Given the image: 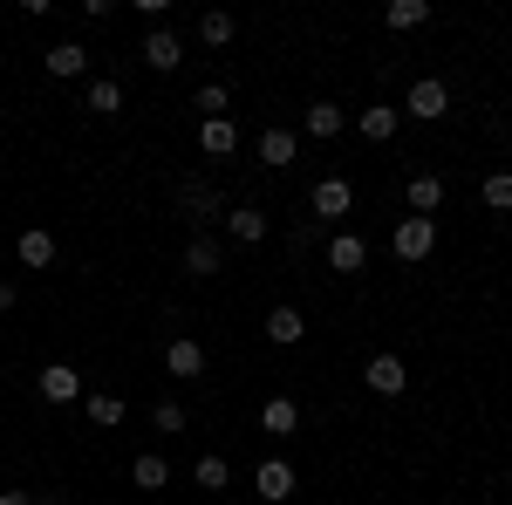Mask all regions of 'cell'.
<instances>
[{
  "instance_id": "cell-22",
  "label": "cell",
  "mask_w": 512,
  "mask_h": 505,
  "mask_svg": "<svg viewBox=\"0 0 512 505\" xmlns=\"http://www.w3.org/2000/svg\"><path fill=\"white\" fill-rule=\"evenodd\" d=\"M342 130H349V110H335V103H315V110H308V137L328 144V137H342Z\"/></svg>"
},
{
  "instance_id": "cell-18",
  "label": "cell",
  "mask_w": 512,
  "mask_h": 505,
  "mask_svg": "<svg viewBox=\"0 0 512 505\" xmlns=\"http://www.w3.org/2000/svg\"><path fill=\"white\" fill-rule=\"evenodd\" d=\"M82 69H89V48H82V41H55V48H48V76H82Z\"/></svg>"
},
{
  "instance_id": "cell-33",
  "label": "cell",
  "mask_w": 512,
  "mask_h": 505,
  "mask_svg": "<svg viewBox=\"0 0 512 505\" xmlns=\"http://www.w3.org/2000/svg\"><path fill=\"white\" fill-rule=\"evenodd\" d=\"M35 505H69V499H35Z\"/></svg>"
},
{
  "instance_id": "cell-9",
  "label": "cell",
  "mask_w": 512,
  "mask_h": 505,
  "mask_svg": "<svg viewBox=\"0 0 512 505\" xmlns=\"http://www.w3.org/2000/svg\"><path fill=\"white\" fill-rule=\"evenodd\" d=\"M355 130H362L369 144H390L396 130H403V110H396V103H376V110H362V117H355Z\"/></svg>"
},
{
  "instance_id": "cell-6",
  "label": "cell",
  "mask_w": 512,
  "mask_h": 505,
  "mask_svg": "<svg viewBox=\"0 0 512 505\" xmlns=\"http://www.w3.org/2000/svg\"><path fill=\"white\" fill-rule=\"evenodd\" d=\"M164 369L178 383H192V376H205V349H198L192 335H178V342H164Z\"/></svg>"
},
{
  "instance_id": "cell-32",
  "label": "cell",
  "mask_w": 512,
  "mask_h": 505,
  "mask_svg": "<svg viewBox=\"0 0 512 505\" xmlns=\"http://www.w3.org/2000/svg\"><path fill=\"white\" fill-rule=\"evenodd\" d=\"M14 308V280H0V314Z\"/></svg>"
},
{
  "instance_id": "cell-17",
  "label": "cell",
  "mask_w": 512,
  "mask_h": 505,
  "mask_svg": "<svg viewBox=\"0 0 512 505\" xmlns=\"http://www.w3.org/2000/svg\"><path fill=\"white\" fill-rule=\"evenodd\" d=\"M431 21V0H390L383 7V28H396V35H410V28H424Z\"/></svg>"
},
{
  "instance_id": "cell-12",
  "label": "cell",
  "mask_w": 512,
  "mask_h": 505,
  "mask_svg": "<svg viewBox=\"0 0 512 505\" xmlns=\"http://www.w3.org/2000/svg\"><path fill=\"white\" fill-rule=\"evenodd\" d=\"M198 151H205V157H233V151H239V130H233V117L198 123Z\"/></svg>"
},
{
  "instance_id": "cell-13",
  "label": "cell",
  "mask_w": 512,
  "mask_h": 505,
  "mask_svg": "<svg viewBox=\"0 0 512 505\" xmlns=\"http://www.w3.org/2000/svg\"><path fill=\"white\" fill-rule=\"evenodd\" d=\"M328 267H335V273H362V267H369V246H362L355 233H335V239H328Z\"/></svg>"
},
{
  "instance_id": "cell-34",
  "label": "cell",
  "mask_w": 512,
  "mask_h": 505,
  "mask_svg": "<svg viewBox=\"0 0 512 505\" xmlns=\"http://www.w3.org/2000/svg\"><path fill=\"white\" fill-rule=\"evenodd\" d=\"M506 499H512V478H506Z\"/></svg>"
},
{
  "instance_id": "cell-11",
  "label": "cell",
  "mask_w": 512,
  "mask_h": 505,
  "mask_svg": "<svg viewBox=\"0 0 512 505\" xmlns=\"http://www.w3.org/2000/svg\"><path fill=\"white\" fill-rule=\"evenodd\" d=\"M226 233H233L239 246H260V239H267V212H260V205H233V212H226Z\"/></svg>"
},
{
  "instance_id": "cell-23",
  "label": "cell",
  "mask_w": 512,
  "mask_h": 505,
  "mask_svg": "<svg viewBox=\"0 0 512 505\" xmlns=\"http://www.w3.org/2000/svg\"><path fill=\"white\" fill-rule=\"evenodd\" d=\"M130 478H137V492H164V485H171V465H164L158 451H144V458L130 465Z\"/></svg>"
},
{
  "instance_id": "cell-19",
  "label": "cell",
  "mask_w": 512,
  "mask_h": 505,
  "mask_svg": "<svg viewBox=\"0 0 512 505\" xmlns=\"http://www.w3.org/2000/svg\"><path fill=\"white\" fill-rule=\"evenodd\" d=\"M294 151H301V137H294V130H267V137H260V164H274V171H287Z\"/></svg>"
},
{
  "instance_id": "cell-24",
  "label": "cell",
  "mask_w": 512,
  "mask_h": 505,
  "mask_svg": "<svg viewBox=\"0 0 512 505\" xmlns=\"http://www.w3.org/2000/svg\"><path fill=\"white\" fill-rule=\"evenodd\" d=\"M82 110L117 117V110H123V82H89V89H82Z\"/></svg>"
},
{
  "instance_id": "cell-7",
  "label": "cell",
  "mask_w": 512,
  "mask_h": 505,
  "mask_svg": "<svg viewBox=\"0 0 512 505\" xmlns=\"http://www.w3.org/2000/svg\"><path fill=\"white\" fill-rule=\"evenodd\" d=\"M260 430H267V437H294V430H301V403H294V396H267V403H260Z\"/></svg>"
},
{
  "instance_id": "cell-10",
  "label": "cell",
  "mask_w": 512,
  "mask_h": 505,
  "mask_svg": "<svg viewBox=\"0 0 512 505\" xmlns=\"http://www.w3.org/2000/svg\"><path fill=\"white\" fill-rule=\"evenodd\" d=\"M41 396H48V403H76L82 376L69 369V362H48V369H41Z\"/></svg>"
},
{
  "instance_id": "cell-27",
  "label": "cell",
  "mask_w": 512,
  "mask_h": 505,
  "mask_svg": "<svg viewBox=\"0 0 512 505\" xmlns=\"http://www.w3.org/2000/svg\"><path fill=\"white\" fill-rule=\"evenodd\" d=\"M192 478L205 485V492H226V485H233V471H226V458H198V465H192Z\"/></svg>"
},
{
  "instance_id": "cell-16",
  "label": "cell",
  "mask_w": 512,
  "mask_h": 505,
  "mask_svg": "<svg viewBox=\"0 0 512 505\" xmlns=\"http://www.w3.org/2000/svg\"><path fill=\"white\" fill-rule=\"evenodd\" d=\"M437 205H444V178H437V171H417V178H410V212L431 219Z\"/></svg>"
},
{
  "instance_id": "cell-2",
  "label": "cell",
  "mask_w": 512,
  "mask_h": 505,
  "mask_svg": "<svg viewBox=\"0 0 512 505\" xmlns=\"http://www.w3.org/2000/svg\"><path fill=\"white\" fill-rule=\"evenodd\" d=\"M390 246H396V260H431V246H437V219H403Z\"/></svg>"
},
{
  "instance_id": "cell-5",
  "label": "cell",
  "mask_w": 512,
  "mask_h": 505,
  "mask_svg": "<svg viewBox=\"0 0 512 505\" xmlns=\"http://www.w3.org/2000/svg\"><path fill=\"white\" fill-rule=\"evenodd\" d=\"M253 492H260L267 505H287L294 499V465H287V458H267V465L253 471Z\"/></svg>"
},
{
  "instance_id": "cell-31",
  "label": "cell",
  "mask_w": 512,
  "mask_h": 505,
  "mask_svg": "<svg viewBox=\"0 0 512 505\" xmlns=\"http://www.w3.org/2000/svg\"><path fill=\"white\" fill-rule=\"evenodd\" d=\"M0 505H35V492H0Z\"/></svg>"
},
{
  "instance_id": "cell-28",
  "label": "cell",
  "mask_w": 512,
  "mask_h": 505,
  "mask_svg": "<svg viewBox=\"0 0 512 505\" xmlns=\"http://www.w3.org/2000/svg\"><path fill=\"white\" fill-rule=\"evenodd\" d=\"M185 273H219V246L212 239H192L185 246Z\"/></svg>"
},
{
  "instance_id": "cell-26",
  "label": "cell",
  "mask_w": 512,
  "mask_h": 505,
  "mask_svg": "<svg viewBox=\"0 0 512 505\" xmlns=\"http://www.w3.org/2000/svg\"><path fill=\"white\" fill-rule=\"evenodd\" d=\"M478 198H485L492 212H512V171H492V178L478 185Z\"/></svg>"
},
{
  "instance_id": "cell-29",
  "label": "cell",
  "mask_w": 512,
  "mask_h": 505,
  "mask_svg": "<svg viewBox=\"0 0 512 505\" xmlns=\"http://www.w3.org/2000/svg\"><path fill=\"white\" fill-rule=\"evenodd\" d=\"M178 205H185L192 219H212V212H219V198L205 192V185H185V192H178Z\"/></svg>"
},
{
  "instance_id": "cell-25",
  "label": "cell",
  "mask_w": 512,
  "mask_h": 505,
  "mask_svg": "<svg viewBox=\"0 0 512 505\" xmlns=\"http://www.w3.org/2000/svg\"><path fill=\"white\" fill-rule=\"evenodd\" d=\"M192 110H205V123H212V117H226V110H233V96H226V82H205V89L192 96Z\"/></svg>"
},
{
  "instance_id": "cell-4",
  "label": "cell",
  "mask_w": 512,
  "mask_h": 505,
  "mask_svg": "<svg viewBox=\"0 0 512 505\" xmlns=\"http://www.w3.org/2000/svg\"><path fill=\"white\" fill-rule=\"evenodd\" d=\"M308 205H315V219H349V212H355V185H349V178H321Z\"/></svg>"
},
{
  "instance_id": "cell-21",
  "label": "cell",
  "mask_w": 512,
  "mask_h": 505,
  "mask_svg": "<svg viewBox=\"0 0 512 505\" xmlns=\"http://www.w3.org/2000/svg\"><path fill=\"white\" fill-rule=\"evenodd\" d=\"M233 35H239V21L226 7H212V14L198 21V41H205V48H233Z\"/></svg>"
},
{
  "instance_id": "cell-3",
  "label": "cell",
  "mask_w": 512,
  "mask_h": 505,
  "mask_svg": "<svg viewBox=\"0 0 512 505\" xmlns=\"http://www.w3.org/2000/svg\"><path fill=\"white\" fill-rule=\"evenodd\" d=\"M362 383L376 389V396H403V389H410V369H403V355H369Z\"/></svg>"
},
{
  "instance_id": "cell-30",
  "label": "cell",
  "mask_w": 512,
  "mask_h": 505,
  "mask_svg": "<svg viewBox=\"0 0 512 505\" xmlns=\"http://www.w3.org/2000/svg\"><path fill=\"white\" fill-rule=\"evenodd\" d=\"M185 430V410L178 403H158V437H178Z\"/></svg>"
},
{
  "instance_id": "cell-1",
  "label": "cell",
  "mask_w": 512,
  "mask_h": 505,
  "mask_svg": "<svg viewBox=\"0 0 512 505\" xmlns=\"http://www.w3.org/2000/svg\"><path fill=\"white\" fill-rule=\"evenodd\" d=\"M403 117H417V123L451 117V89H444L437 76H417V82H410V96H403Z\"/></svg>"
},
{
  "instance_id": "cell-8",
  "label": "cell",
  "mask_w": 512,
  "mask_h": 505,
  "mask_svg": "<svg viewBox=\"0 0 512 505\" xmlns=\"http://www.w3.org/2000/svg\"><path fill=\"white\" fill-rule=\"evenodd\" d=\"M144 62H151L158 76H171V69L185 62V48H178V35H171V28H151V35H144Z\"/></svg>"
},
{
  "instance_id": "cell-20",
  "label": "cell",
  "mask_w": 512,
  "mask_h": 505,
  "mask_svg": "<svg viewBox=\"0 0 512 505\" xmlns=\"http://www.w3.org/2000/svg\"><path fill=\"white\" fill-rule=\"evenodd\" d=\"M14 253H21V267H55V233H41V226H28Z\"/></svg>"
},
{
  "instance_id": "cell-15",
  "label": "cell",
  "mask_w": 512,
  "mask_h": 505,
  "mask_svg": "<svg viewBox=\"0 0 512 505\" xmlns=\"http://www.w3.org/2000/svg\"><path fill=\"white\" fill-rule=\"evenodd\" d=\"M301 335H308V321H301V308H274V314H267V342H274V349H294Z\"/></svg>"
},
{
  "instance_id": "cell-14",
  "label": "cell",
  "mask_w": 512,
  "mask_h": 505,
  "mask_svg": "<svg viewBox=\"0 0 512 505\" xmlns=\"http://www.w3.org/2000/svg\"><path fill=\"white\" fill-rule=\"evenodd\" d=\"M82 410H89V424H103V430H117L123 417H130V403L110 396V389H89V396H82Z\"/></svg>"
}]
</instances>
